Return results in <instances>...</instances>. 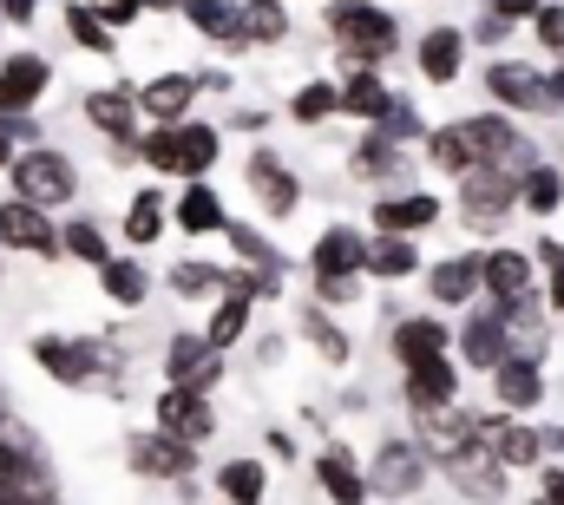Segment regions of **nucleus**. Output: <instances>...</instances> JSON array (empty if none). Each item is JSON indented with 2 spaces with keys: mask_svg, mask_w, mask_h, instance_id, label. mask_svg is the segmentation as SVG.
Here are the masks:
<instances>
[{
  "mask_svg": "<svg viewBox=\"0 0 564 505\" xmlns=\"http://www.w3.org/2000/svg\"><path fill=\"white\" fill-rule=\"evenodd\" d=\"M433 217H440V197H426V191H401V197H381V204H375L381 237H414Z\"/></svg>",
  "mask_w": 564,
  "mask_h": 505,
  "instance_id": "nucleus-25",
  "label": "nucleus"
},
{
  "mask_svg": "<svg viewBox=\"0 0 564 505\" xmlns=\"http://www.w3.org/2000/svg\"><path fill=\"white\" fill-rule=\"evenodd\" d=\"M59 256H73V262H106L112 256V244H106V230L93 224V217H73V224H59Z\"/></svg>",
  "mask_w": 564,
  "mask_h": 505,
  "instance_id": "nucleus-40",
  "label": "nucleus"
},
{
  "mask_svg": "<svg viewBox=\"0 0 564 505\" xmlns=\"http://www.w3.org/2000/svg\"><path fill=\"white\" fill-rule=\"evenodd\" d=\"M519 204L532 211V217H552L564 204V171L558 164H532V171H519Z\"/></svg>",
  "mask_w": 564,
  "mask_h": 505,
  "instance_id": "nucleus-36",
  "label": "nucleus"
},
{
  "mask_svg": "<svg viewBox=\"0 0 564 505\" xmlns=\"http://www.w3.org/2000/svg\"><path fill=\"white\" fill-rule=\"evenodd\" d=\"M414 269H421L414 237H375L368 256H361V276H381V282H401V276H414Z\"/></svg>",
  "mask_w": 564,
  "mask_h": 505,
  "instance_id": "nucleus-34",
  "label": "nucleus"
},
{
  "mask_svg": "<svg viewBox=\"0 0 564 505\" xmlns=\"http://www.w3.org/2000/svg\"><path fill=\"white\" fill-rule=\"evenodd\" d=\"M539 7H545V0H492L499 20H539Z\"/></svg>",
  "mask_w": 564,
  "mask_h": 505,
  "instance_id": "nucleus-53",
  "label": "nucleus"
},
{
  "mask_svg": "<svg viewBox=\"0 0 564 505\" xmlns=\"http://www.w3.org/2000/svg\"><path fill=\"white\" fill-rule=\"evenodd\" d=\"M126 460H132L139 480H184V473L197 466V447H184V440H171V433L151 427V433H132Z\"/></svg>",
  "mask_w": 564,
  "mask_h": 505,
  "instance_id": "nucleus-11",
  "label": "nucleus"
},
{
  "mask_svg": "<svg viewBox=\"0 0 564 505\" xmlns=\"http://www.w3.org/2000/svg\"><path fill=\"white\" fill-rule=\"evenodd\" d=\"M381 131H388V138H394V144H401V138H421V112H414V106H401V99H394V106H388V112H381Z\"/></svg>",
  "mask_w": 564,
  "mask_h": 505,
  "instance_id": "nucleus-49",
  "label": "nucleus"
},
{
  "mask_svg": "<svg viewBox=\"0 0 564 505\" xmlns=\"http://www.w3.org/2000/svg\"><path fill=\"white\" fill-rule=\"evenodd\" d=\"M217 375H224V362H217V348H210L204 335H171V342H164V387H197V394H210Z\"/></svg>",
  "mask_w": 564,
  "mask_h": 505,
  "instance_id": "nucleus-12",
  "label": "nucleus"
},
{
  "mask_svg": "<svg viewBox=\"0 0 564 505\" xmlns=\"http://www.w3.org/2000/svg\"><path fill=\"white\" fill-rule=\"evenodd\" d=\"M0 250L53 262V256H59V224H53V211H40V204H20V197H7V204H0Z\"/></svg>",
  "mask_w": 564,
  "mask_h": 505,
  "instance_id": "nucleus-6",
  "label": "nucleus"
},
{
  "mask_svg": "<svg viewBox=\"0 0 564 505\" xmlns=\"http://www.w3.org/2000/svg\"><path fill=\"white\" fill-rule=\"evenodd\" d=\"M86 126L106 131L112 144H119V158H139L132 144H139V93L132 86H99V93H86Z\"/></svg>",
  "mask_w": 564,
  "mask_h": 505,
  "instance_id": "nucleus-9",
  "label": "nucleus"
},
{
  "mask_svg": "<svg viewBox=\"0 0 564 505\" xmlns=\"http://www.w3.org/2000/svg\"><path fill=\"white\" fill-rule=\"evenodd\" d=\"M7 178H13V197L20 204H40V211H59V204L79 197V171L53 144H20L13 164H7Z\"/></svg>",
  "mask_w": 564,
  "mask_h": 505,
  "instance_id": "nucleus-1",
  "label": "nucleus"
},
{
  "mask_svg": "<svg viewBox=\"0 0 564 505\" xmlns=\"http://www.w3.org/2000/svg\"><path fill=\"white\" fill-rule=\"evenodd\" d=\"M224 237H230V244H237V256H243V262H250V269H282L276 244H270V237H263V230H250V224H230V230H224Z\"/></svg>",
  "mask_w": 564,
  "mask_h": 505,
  "instance_id": "nucleus-47",
  "label": "nucleus"
},
{
  "mask_svg": "<svg viewBox=\"0 0 564 505\" xmlns=\"http://www.w3.org/2000/svg\"><path fill=\"white\" fill-rule=\"evenodd\" d=\"M361 256H368V244H361L355 224H328L308 250V269L315 276H361Z\"/></svg>",
  "mask_w": 564,
  "mask_h": 505,
  "instance_id": "nucleus-19",
  "label": "nucleus"
},
{
  "mask_svg": "<svg viewBox=\"0 0 564 505\" xmlns=\"http://www.w3.org/2000/svg\"><path fill=\"white\" fill-rule=\"evenodd\" d=\"M250 309H257V302L230 289V296L217 302V315H210V329H204V342H210L217 355H224V348H237V342H243V329H250Z\"/></svg>",
  "mask_w": 564,
  "mask_h": 505,
  "instance_id": "nucleus-39",
  "label": "nucleus"
},
{
  "mask_svg": "<svg viewBox=\"0 0 564 505\" xmlns=\"http://www.w3.org/2000/svg\"><path fill=\"white\" fill-rule=\"evenodd\" d=\"M479 289H492L499 302L532 296V256L525 250H486L479 256Z\"/></svg>",
  "mask_w": 564,
  "mask_h": 505,
  "instance_id": "nucleus-23",
  "label": "nucleus"
},
{
  "mask_svg": "<svg viewBox=\"0 0 564 505\" xmlns=\"http://www.w3.org/2000/svg\"><path fill=\"white\" fill-rule=\"evenodd\" d=\"M164 191H139L132 204H126V244H139V250H151L158 237H164Z\"/></svg>",
  "mask_w": 564,
  "mask_h": 505,
  "instance_id": "nucleus-38",
  "label": "nucleus"
},
{
  "mask_svg": "<svg viewBox=\"0 0 564 505\" xmlns=\"http://www.w3.org/2000/svg\"><path fill=\"white\" fill-rule=\"evenodd\" d=\"M302 126H322L328 112H341V86H328V79H308L302 93H295V106H289Z\"/></svg>",
  "mask_w": 564,
  "mask_h": 505,
  "instance_id": "nucleus-44",
  "label": "nucleus"
},
{
  "mask_svg": "<svg viewBox=\"0 0 564 505\" xmlns=\"http://www.w3.org/2000/svg\"><path fill=\"white\" fill-rule=\"evenodd\" d=\"M46 86H53V60L46 53H7L0 60V112H33L40 99H46Z\"/></svg>",
  "mask_w": 564,
  "mask_h": 505,
  "instance_id": "nucleus-10",
  "label": "nucleus"
},
{
  "mask_svg": "<svg viewBox=\"0 0 564 505\" xmlns=\"http://www.w3.org/2000/svg\"><path fill=\"white\" fill-rule=\"evenodd\" d=\"M13 151H20V138H13V126H7V112H0V171L13 164Z\"/></svg>",
  "mask_w": 564,
  "mask_h": 505,
  "instance_id": "nucleus-55",
  "label": "nucleus"
},
{
  "mask_svg": "<svg viewBox=\"0 0 564 505\" xmlns=\"http://www.w3.org/2000/svg\"><path fill=\"white\" fill-rule=\"evenodd\" d=\"M33 13H40V0H0V20L7 26H33Z\"/></svg>",
  "mask_w": 564,
  "mask_h": 505,
  "instance_id": "nucleus-54",
  "label": "nucleus"
},
{
  "mask_svg": "<svg viewBox=\"0 0 564 505\" xmlns=\"http://www.w3.org/2000/svg\"><path fill=\"white\" fill-rule=\"evenodd\" d=\"M302 335H308V342L322 348V362H335V368L348 362V335H341V329H335V322H328L322 309H302Z\"/></svg>",
  "mask_w": 564,
  "mask_h": 505,
  "instance_id": "nucleus-46",
  "label": "nucleus"
},
{
  "mask_svg": "<svg viewBox=\"0 0 564 505\" xmlns=\"http://www.w3.org/2000/svg\"><path fill=\"white\" fill-rule=\"evenodd\" d=\"M459 131H466V151H473V164H492V171H532V138L512 126V119H459Z\"/></svg>",
  "mask_w": 564,
  "mask_h": 505,
  "instance_id": "nucleus-4",
  "label": "nucleus"
},
{
  "mask_svg": "<svg viewBox=\"0 0 564 505\" xmlns=\"http://www.w3.org/2000/svg\"><path fill=\"white\" fill-rule=\"evenodd\" d=\"M459 355H466V368H499V362L512 355V329L499 322V309L466 315V329H459Z\"/></svg>",
  "mask_w": 564,
  "mask_h": 505,
  "instance_id": "nucleus-18",
  "label": "nucleus"
},
{
  "mask_svg": "<svg viewBox=\"0 0 564 505\" xmlns=\"http://www.w3.org/2000/svg\"><path fill=\"white\" fill-rule=\"evenodd\" d=\"M426 480V453L421 447H408V440H388L381 453H375V473H368V493H388V499H408V493H421Z\"/></svg>",
  "mask_w": 564,
  "mask_h": 505,
  "instance_id": "nucleus-14",
  "label": "nucleus"
},
{
  "mask_svg": "<svg viewBox=\"0 0 564 505\" xmlns=\"http://www.w3.org/2000/svg\"><path fill=\"white\" fill-rule=\"evenodd\" d=\"M66 33H73L86 53H119V40H112V26L99 20V7H93V0H73V7H66Z\"/></svg>",
  "mask_w": 564,
  "mask_h": 505,
  "instance_id": "nucleus-42",
  "label": "nucleus"
},
{
  "mask_svg": "<svg viewBox=\"0 0 564 505\" xmlns=\"http://www.w3.org/2000/svg\"><path fill=\"white\" fill-rule=\"evenodd\" d=\"M539 46L564 60V7H539Z\"/></svg>",
  "mask_w": 564,
  "mask_h": 505,
  "instance_id": "nucleus-50",
  "label": "nucleus"
},
{
  "mask_svg": "<svg viewBox=\"0 0 564 505\" xmlns=\"http://www.w3.org/2000/svg\"><path fill=\"white\" fill-rule=\"evenodd\" d=\"M151 413H158V433H171V440H184V447H204V440L217 433L210 394H197V387H164Z\"/></svg>",
  "mask_w": 564,
  "mask_h": 505,
  "instance_id": "nucleus-7",
  "label": "nucleus"
},
{
  "mask_svg": "<svg viewBox=\"0 0 564 505\" xmlns=\"http://www.w3.org/2000/svg\"><path fill=\"white\" fill-rule=\"evenodd\" d=\"M250 191H257V204H263L270 217H289V211L302 204V184L282 171L276 151H257V158H250Z\"/></svg>",
  "mask_w": 564,
  "mask_h": 505,
  "instance_id": "nucleus-21",
  "label": "nucleus"
},
{
  "mask_svg": "<svg viewBox=\"0 0 564 505\" xmlns=\"http://www.w3.org/2000/svg\"><path fill=\"white\" fill-rule=\"evenodd\" d=\"M177 230H191V237H217V230H230V211H224V197L204 184V178H191L184 184V197H177Z\"/></svg>",
  "mask_w": 564,
  "mask_h": 505,
  "instance_id": "nucleus-22",
  "label": "nucleus"
},
{
  "mask_svg": "<svg viewBox=\"0 0 564 505\" xmlns=\"http://www.w3.org/2000/svg\"><path fill=\"white\" fill-rule=\"evenodd\" d=\"M315 480H322V493H328L335 505H361L368 499V473H361L341 447H328V453L315 460Z\"/></svg>",
  "mask_w": 564,
  "mask_h": 505,
  "instance_id": "nucleus-29",
  "label": "nucleus"
},
{
  "mask_svg": "<svg viewBox=\"0 0 564 505\" xmlns=\"http://www.w3.org/2000/svg\"><path fill=\"white\" fill-rule=\"evenodd\" d=\"M217 126H197V119H184V126H171V178H204L210 164H217Z\"/></svg>",
  "mask_w": 564,
  "mask_h": 505,
  "instance_id": "nucleus-20",
  "label": "nucleus"
},
{
  "mask_svg": "<svg viewBox=\"0 0 564 505\" xmlns=\"http://www.w3.org/2000/svg\"><path fill=\"white\" fill-rule=\"evenodd\" d=\"M486 93H492L506 112H552V79H539L532 66H512V60L486 66Z\"/></svg>",
  "mask_w": 564,
  "mask_h": 505,
  "instance_id": "nucleus-13",
  "label": "nucleus"
},
{
  "mask_svg": "<svg viewBox=\"0 0 564 505\" xmlns=\"http://www.w3.org/2000/svg\"><path fill=\"white\" fill-rule=\"evenodd\" d=\"M492 387H499V407H539V394H545V375H539V355H506L499 368H492Z\"/></svg>",
  "mask_w": 564,
  "mask_h": 505,
  "instance_id": "nucleus-26",
  "label": "nucleus"
},
{
  "mask_svg": "<svg viewBox=\"0 0 564 505\" xmlns=\"http://www.w3.org/2000/svg\"><path fill=\"white\" fill-rule=\"evenodd\" d=\"M401 164V144L388 138V131H368L361 144H355V178H388Z\"/></svg>",
  "mask_w": 564,
  "mask_h": 505,
  "instance_id": "nucleus-43",
  "label": "nucleus"
},
{
  "mask_svg": "<svg viewBox=\"0 0 564 505\" xmlns=\"http://www.w3.org/2000/svg\"><path fill=\"white\" fill-rule=\"evenodd\" d=\"M558 171H564V164H558Z\"/></svg>",
  "mask_w": 564,
  "mask_h": 505,
  "instance_id": "nucleus-62",
  "label": "nucleus"
},
{
  "mask_svg": "<svg viewBox=\"0 0 564 505\" xmlns=\"http://www.w3.org/2000/svg\"><path fill=\"white\" fill-rule=\"evenodd\" d=\"M191 99H197V79L191 73H158L139 86V112L151 126H184L191 119Z\"/></svg>",
  "mask_w": 564,
  "mask_h": 505,
  "instance_id": "nucleus-15",
  "label": "nucleus"
},
{
  "mask_svg": "<svg viewBox=\"0 0 564 505\" xmlns=\"http://www.w3.org/2000/svg\"><path fill=\"white\" fill-rule=\"evenodd\" d=\"M171 289H177V296H210V289H224V269H210V262H177V269H171Z\"/></svg>",
  "mask_w": 564,
  "mask_h": 505,
  "instance_id": "nucleus-48",
  "label": "nucleus"
},
{
  "mask_svg": "<svg viewBox=\"0 0 564 505\" xmlns=\"http://www.w3.org/2000/svg\"><path fill=\"white\" fill-rule=\"evenodd\" d=\"M0 413H7V394H0Z\"/></svg>",
  "mask_w": 564,
  "mask_h": 505,
  "instance_id": "nucleus-60",
  "label": "nucleus"
},
{
  "mask_svg": "<svg viewBox=\"0 0 564 505\" xmlns=\"http://www.w3.org/2000/svg\"><path fill=\"white\" fill-rule=\"evenodd\" d=\"M0 256H7V250H0Z\"/></svg>",
  "mask_w": 564,
  "mask_h": 505,
  "instance_id": "nucleus-61",
  "label": "nucleus"
},
{
  "mask_svg": "<svg viewBox=\"0 0 564 505\" xmlns=\"http://www.w3.org/2000/svg\"><path fill=\"white\" fill-rule=\"evenodd\" d=\"M0 473L33 480V486H53V453H46V440L20 413H0Z\"/></svg>",
  "mask_w": 564,
  "mask_h": 505,
  "instance_id": "nucleus-8",
  "label": "nucleus"
},
{
  "mask_svg": "<svg viewBox=\"0 0 564 505\" xmlns=\"http://www.w3.org/2000/svg\"><path fill=\"white\" fill-rule=\"evenodd\" d=\"M453 394H459V368L440 355V362H421V368H408V407L414 413H433V407H453Z\"/></svg>",
  "mask_w": 564,
  "mask_h": 505,
  "instance_id": "nucleus-27",
  "label": "nucleus"
},
{
  "mask_svg": "<svg viewBox=\"0 0 564 505\" xmlns=\"http://www.w3.org/2000/svg\"><path fill=\"white\" fill-rule=\"evenodd\" d=\"M33 362L59 387H93V380L112 375V348L93 335H33Z\"/></svg>",
  "mask_w": 564,
  "mask_h": 505,
  "instance_id": "nucleus-3",
  "label": "nucleus"
},
{
  "mask_svg": "<svg viewBox=\"0 0 564 505\" xmlns=\"http://www.w3.org/2000/svg\"><path fill=\"white\" fill-rule=\"evenodd\" d=\"M545 440V453H564V427H552V433H539Z\"/></svg>",
  "mask_w": 564,
  "mask_h": 505,
  "instance_id": "nucleus-57",
  "label": "nucleus"
},
{
  "mask_svg": "<svg viewBox=\"0 0 564 505\" xmlns=\"http://www.w3.org/2000/svg\"><path fill=\"white\" fill-rule=\"evenodd\" d=\"M132 7H177V0H132Z\"/></svg>",
  "mask_w": 564,
  "mask_h": 505,
  "instance_id": "nucleus-59",
  "label": "nucleus"
},
{
  "mask_svg": "<svg viewBox=\"0 0 564 505\" xmlns=\"http://www.w3.org/2000/svg\"><path fill=\"white\" fill-rule=\"evenodd\" d=\"M421 433H426L421 453H433V460H459V453L479 440L473 413H453V407H433V413H421Z\"/></svg>",
  "mask_w": 564,
  "mask_h": 505,
  "instance_id": "nucleus-24",
  "label": "nucleus"
},
{
  "mask_svg": "<svg viewBox=\"0 0 564 505\" xmlns=\"http://www.w3.org/2000/svg\"><path fill=\"white\" fill-rule=\"evenodd\" d=\"M473 427H479V440L492 447V460H499V466H539V453H545V440H539L532 427H519V420L473 413Z\"/></svg>",
  "mask_w": 564,
  "mask_h": 505,
  "instance_id": "nucleus-16",
  "label": "nucleus"
},
{
  "mask_svg": "<svg viewBox=\"0 0 564 505\" xmlns=\"http://www.w3.org/2000/svg\"><path fill=\"white\" fill-rule=\"evenodd\" d=\"M237 20H243V46H276V40H289V13H282V0H243Z\"/></svg>",
  "mask_w": 564,
  "mask_h": 505,
  "instance_id": "nucleus-37",
  "label": "nucleus"
},
{
  "mask_svg": "<svg viewBox=\"0 0 564 505\" xmlns=\"http://www.w3.org/2000/svg\"><path fill=\"white\" fill-rule=\"evenodd\" d=\"M552 106H564V73L552 79Z\"/></svg>",
  "mask_w": 564,
  "mask_h": 505,
  "instance_id": "nucleus-58",
  "label": "nucleus"
},
{
  "mask_svg": "<svg viewBox=\"0 0 564 505\" xmlns=\"http://www.w3.org/2000/svg\"><path fill=\"white\" fill-rule=\"evenodd\" d=\"M426 158H433L440 171H453V178H459V171H473V151H466V131H459V126L433 131V138H426Z\"/></svg>",
  "mask_w": 564,
  "mask_h": 505,
  "instance_id": "nucleus-45",
  "label": "nucleus"
},
{
  "mask_svg": "<svg viewBox=\"0 0 564 505\" xmlns=\"http://www.w3.org/2000/svg\"><path fill=\"white\" fill-rule=\"evenodd\" d=\"M315 289H322V302H355L361 276H315Z\"/></svg>",
  "mask_w": 564,
  "mask_h": 505,
  "instance_id": "nucleus-51",
  "label": "nucleus"
},
{
  "mask_svg": "<svg viewBox=\"0 0 564 505\" xmlns=\"http://www.w3.org/2000/svg\"><path fill=\"white\" fill-rule=\"evenodd\" d=\"M414 60H421L426 86H453V79L466 73V33H459V26H433V33H421Z\"/></svg>",
  "mask_w": 564,
  "mask_h": 505,
  "instance_id": "nucleus-17",
  "label": "nucleus"
},
{
  "mask_svg": "<svg viewBox=\"0 0 564 505\" xmlns=\"http://www.w3.org/2000/svg\"><path fill=\"white\" fill-rule=\"evenodd\" d=\"M446 322H433V315H414V322H394V355H401V368H421V362H440L446 355Z\"/></svg>",
  "mask_w": 564,
  "mask_h": 505,
  "instance_id": "nucleus-28",
  "label": "nucleus"
},
{
  "mask_svg": "<svg viewBox=\"0 0 564 505\" xmlns=\"http://www.w3.org/2000/svg\"><path fill=\"white\" fill-rule=\"evenodd\" d=\"M446 473H453V486L459 493H473V499H499L506 493V466L492 460V453H459V460H446Z\"/></svg>",
  "mask_w": 564,
  "mask_h": 505,
  "instance_id": "nucleus-30",
  "label": "nucleus"
},
{
  "mask_svg": "<svg viewBox=\"0 0 564 505\" xmlns=\"http://www.w3.org/2000/svg\"><path fill=\"white\" fill-rule=\"evenodd\" d=\"M217 486H224V499H230V505H263V493H270V473H263L257 460H230V466L217 473Z\"/></svg>",
  "mask_w": 564,
  "mask_h": 505,
  "instance_id": "nucleus-41",
  "label": "nucleus"
},
{
  "mask_svg": "<svg viewBox=\"0 0 564 505\" xmlns=\"http://www.w3.org/2000/svg\"><path fill=\"white\" fill-rule=\"evenodd\" d=\"M426 289H433V302H446V309L473 302V289H479V256H446L440 269H426Z\"/></svg>",
  "mask_w": 564,
  "mask_h": 505,
  "instance_id": "nucleus-32",
  "label": "nucleus"
},
{
  "mask_svg": "<svg viewBox=\"0 0 564 505\" xmlns=\"http://www.w3.org/2000/svg\"><path fill=\"white\" fill-rule=\"evenodd\" d=\"M512 204H519V178H512V171H492V164L459 171V211H466L473 230H492Z\"/></svg>",
  "mask_w": 564,
  "mask_h": 505,
  "instance_id": "nucleus-5",
  "label": "nucleus"
},
{
  "mask_svg": "<svg viewBox=\"0 0 564 505\" xmlns=\"http://www.w3.org/2000/svg\"><path fill=\"white\" fill-rule=\"evenodd\" d=\"M99 20L119 33V26H132V20H139V7H132V0H99Z\"/></svg>",
  "mask_w": 564,
  "mask_h": 505,
  "instance_id": "nucleus-52",
  "label": "nucleus"
},
{
  "mask_svg": "<svg viewBox=\"0 0 564 505\" xmlns=\"http://www.w3.org/2000/svg\"><path fill=\"white\" fill-rule=\"evenodd\" d=\"M394 106V93L368 73V66H355L348 73V86H341V112H355V119H368V126H381V112Z\"/></svg>",
  "mask_w": 564,
  "mask_h": 505,
  "instance_id": "nucleus-35",
  "label": "nucleus"
},
{
  "mask_svg": "<svg viewBox=\"0 0 564 505\" xmlns=\"http://www.w3.org/2000/svg\"><path fill=\"white\" fill-rule=\"evenodd\" d=\"M177 7H184V20H191L204 40H217V46H243V20H237L230 0H177Z\"/></svg>",
  "mask_w": 564,
  "mask_h": 505,
  "instance_id": "nucleus-33",
  "label": "nucleus"
},
{
  "mask_svg": "<svg viewBox=\"0 0 564 505\" xmlns=\"http://www.w3.org/2000/svg\"><path fill=\"white\" fill-rule=\"evenodd\" d=\"M328 33L341 40V53H348L355 66H375V60H388V53L401 46L394 13H381L375 0H335V7H328Z\"/></svg>",
  "mask_w": 564,
  "mask_h": 505,
  "instance_id": "nucleus-2",
  "label": "nucleus"
},
{
  "mask_svg": "<svg viewBox=\"0 0 564 505\" xmlns=\"http://www.w3.org/2000/svg\"><path fill=\"white\" fill-rule=\"evenodd\" d=\"M545 505H564V466H552V473H545Z\"/></svg>",
  "mask_w": 564,
  "mask_h": 505,
  "instance_id": "nucleus-56",
  "label": "nucleus"
},
{
  "mask_svg": "<svg viewBox=\"0 0 564 505\" xmlns=\"http://www.w3.org/2000/svg\"><path fill=\"white\" fill-rule=\"evenodd\" d=\"M99 289H106V302L139 309L144 296H151V276H144L139 256H106V262H99Z\"/></svg>",
  "mask_w": 564,
  "mask_h": 505,
  "instance_id": "nucleus-31",
  "label": "nucleus"
}]
</instances>
